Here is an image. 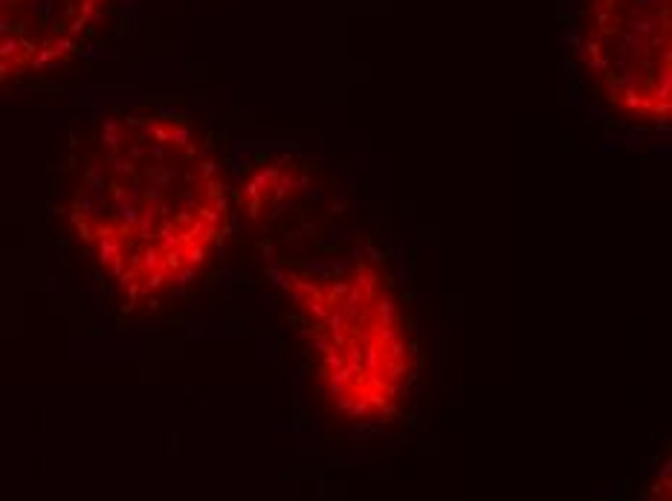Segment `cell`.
Returning a JSON list of instances; mask_svg holds the SVG:
<instances>
[{
  "instance_id": "obj_1",
  "label": "cell",
  "mask_w": 672,
  "mask_h": 501,
  "mask_svg": "<svg viewBox=\"0 0 672 501\" xmlns=\"http://www.w3.org/2000/svg\"><path fill=\"white\" fill-rule=\"evenodd\" d=\"M64 217L122 302L154 305L212 264L232 209L209 136L180 113L139 110L93 125Z\"/></svg>"
},
{
  "instance_id": "obj_2",
  "label": "cell",
  "mask_w": 672,
  "mask_h": 501,
  "mask_svg": "<svg viewBox=\"0 0 672 501\" xmlns=\"http://www.w3.org/2000/svg\"><path fill=\"white\" fill-rule=\"evenodd\" d=\"M281 284L313 350L328 409L354 423L394 417L412 385L414 350L386 272L354 258L331 269H290Z\"/></svg>"
},
{
  "instance_id": "obj_3",
  "label": "cell",
  "mask_w": 672,
  "mask_h": 501,
  "mask_svg": "<svg viewBox=\"0 0 672 501\" xmlns=\"http://www.w3.org/2000/svg\"><path fill=\"white\" fill-rule=\"evenodd\" d=\"M580 58L594 93L646 125L672 119V0H588Z\"/></svg>"
},
{
  "instance_id": "obj_4",
  "label": "cell",
  "mask_w": 672,
  "mask_h": 501,
  "mask_svg": "<svg viewBox=\"0 0 672 501\" xmlns=\"http://www.w3.org/2000/svg\"><path fill=\"white\" fill-rule=\"evenodd\" d=\"M110 0H0V79L70 64L96 38Z\"/></svg>"
}]
</instances>
